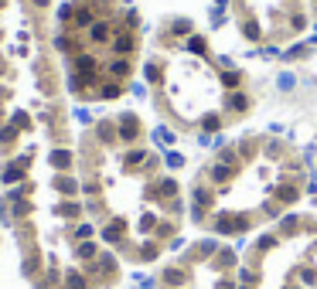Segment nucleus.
<instances>
[{"label":"nucleus","mask_w":317,"mask_h":289,"mask_svg":"<svg viewBox=\"0 0 317 289\" xmlns=\"http://www.w3.org/2000/svg\"><path fill=\"white\" fill-rule=\"evenodd\" d=\"M249 228V218H242V214H228V211H222L215 218V232L218 235H236V232H246Z\"/></svg>","instance_id":"1"},{"label":"nucleus","mask_w":317,"mask_h":289,"mask_svg":"<svg viewBox=\"0 0 317 289\" xmlns=\"http://www.w3.org/2000/svg\"><path fill=\"white\" fill-rule=\"evenodd\" d=\"M109 45H113L116 58H130L136 51V34L130 31V27H120V31L113 34V41H109Z\"/></svg>","instance_id":"2"},{"label":"nucleus","mask_w":317,"mask_h":289,"mask_svg":"<svg viewBox=\"0 0 317 289\" xmlns=\"http://www.w3.org/2000/svg\"><path fill=\"white\" fill-rule=\"evenodd\" d=\"M116 133L123 143H136V136H140V119H136L133 112H123L120 122H116Z\"/></svg>","instance_id":"3"},{"label":"nucleus","mask_w":317,"mask_h":289,"mask_svg":"<svg viewBox=\"0 0 317 289\" xmlns=\"http://www.w3.org/2000/svg\"><path fill=\"white\" fill-rule=\"evenodd\" d=\"M225 106H228V112H236V116H242V112H249L252 99H249V92H246V89H236V92H228Z\"/></svg>","instance_id":"4"},{"label":"nucleus","mask_w":317,"mask_h":289,"mask_svg":"<svg viewBox=\"0 0 317 289\" xmlns=\"http://www.w3.org/2000/svg\"><path fill=\"white\" fill-rule=\"evenodd\" d=\"M89 41L92 45H109V41H113V24L109 21H96L89 27Z\"/></svg>","instance_id":"5"},{"label":"nucleus","mask_w":317,"mask_h":289,"mask_svg":"<svg viewBox=\"0 0 317 289\" xmlns=\"http://www.w3.org/2000/svg\"><path fill=\"white\" fill-rule=\"evenodd\" d=\"M130 72H133L130 58H113V61H109V78H116V82H123Z\"/></svg>","instance_id":"6"},{"label":"nucleus","mask_w":317,"mask_h":289,"mask_svg":"<svg viewBox=\"0 0 317 289\" xmlns=\"http://www.w3.org/2000/svg\"><path fill=\"white\" fill-rule=\"evenodd\" d=\"M72 24L75 27H92V4H82V7H75V14H72Z\"/></svg>","instance_id":"7"},{"label":"nucleus","mask_w":317,"mask_h":289,"mask_svg":"<svg viewBox=\"0 0 317 289\" xmlns=\"http://www.w3.org/2000/svg\"><path fill=\"white\" fill-rule=\"evenodd\" d=\"M218 82H222L228 92H236V89H242V72H236V68H225V72L218 75Z\"/></svg>","instance_id":"8"},{"label":"nucleus","mask_w":317,"mask_h":289,"mask_svg":"<svg viewBox=\"0 0 317 289\" xmlns=\"http://www.w3.org/2000/svg\"><path fill=\"white\" fill-rule=\"evenodd\" d=\"M188 51L198 55V58H208V38H205V34H191V38H188Z\"/></svg>","instance_id":"9"},{"label":"nucleus","mask_w":317,"mask_h":289,"mask_svg":"<svg viewBox=\"0 0 317 289\" xmlns=\"http://www.w3.org/2000/svg\"><path fill=\"white\" fill-rule=\"evenodd\" d=\"M297 198H300L297 184H280V187H276V204H294Z\"/></svg>","instance_id":"10"},{"label":"nucleus","mask_w":317,"mask_h":289,"mask_svg":"<svg viewBox=\"0 0 317 289\" xmlns=\"http://www.w3.org/2000/svg\"><path fill=\"white\" fill-rule=\"evenodd\" d=\"M120 95H123V85L116 78H106L99 85V99H120Z\"/></svg>","instance_id":"11"},{"label":"nucleus","mask_w":317,"mask_h":289,"mask_svg":"<svg viewBox=\"0 0 317 289\" xmlns=\"http://www.w3.org/2000/svg\"><path fill=\"white\" fill-rule=\"evenodd\" d=\"M307 55H310V45H307V41H300V45H290L280 58H283V61H300V58H307Z\"/></svg>","instance_id":"12"},{"label":"nucleus","mask_w":317,"mask_h":289,"mask_svg":"<svg viewBox=\"0 0 317 289\" xmlns=\"http://www.w3.org/2000/svg\"><path fill=\"white\" fill-rule=\"evenodd\" d=\"M242 34H246L249 41H263V24L256 21V17H246V21H242Z\"/></svg>","instance_id":"13"},{"label":"nucleus","mask_w":317,"mask_h":289,"mask_svg":"<svg viewBox=\"0 0 317 289\" xmlns=\"http://www.w3.org/2000/svg\"><path fill=\"white\" fill-rule=\"evenodd\" d=\"M208 177L215 180V184H225V180H232V177H236V167H228V164H215Z\"/></svg>","instance_id":"14"},{"label":"nucleus","mask_w":317,"mask_h":289,"mask_svg":"<svg viewBox=\"0 0 317 289\" xmlns=\"http://www.w3.org/2000/svg\"><path fill=\"white\" fill-rule=\"evenodd\" d=\"M123 232H126V221H123V218H116L113 224H106L102 238H106V242H120V238H123Z\"/></svg>","instance_id":"15"},{"label":"nucleus","mask_w":317,"mask_h":289,"mask_svg":"<svg viewBox=\"0 0 317 289\" xmlns=\"http://www.w3.org/2000/svg\"><path fill=\"white\" fill-rule=\"evenodd\" d=\"M170 34H178V38H191L194 24L188 21V17H178V21H170Z\"/></svg>","instance_id":"16"},{"label":"nucleus","mask_w":317,"mask_h":289,"mask_svg":"<svg viewBox=\"0 0 317 289\" xmlns=\"http://www.w3.org/2000/svg\"><path fill=\"white\" fill-rule=\"evenodd\" d=\"M164 282H167V286H184V282H188V272H184V269H167V272H164Z\"/></svg>","instance_id":"17"},{"label":"nucleus","mask_w":317,"mask_h":289,"mask_svg":"<svg viewBox=\"0 0 317 289\" xmlns=\"http://www.w3.org/2000/svg\"><path fill=\"white\" fill-rule=\"evenodd\" d=\"M51 167L68 170V167H72V153H68V150H55V153H51Z\"/></svg>","instance_id":"18"},{"label":"nucleus","mask_w":317,"mask_h":289,"mask_svg":"<svg viewBox=\"0 0 317 289\" xmlns=\"http://www.w3.org/2000/svg\"><path fill=\"white\" fill-rule=\"evenodd\" d=\"M201 130L205 133H218V130H222V116H218V112H208L201 119Z\"/></svg>","instance_id":"19"},{"label":"nucleus","mask_w":317,"mask_h":289,"mask_svg":"<svg viewBox=\"0 0 317 289\" xmlns=\"http://www.w3.org/2000/svg\"><path fill=\"white\" fill-rule=\"evenodd\" d=\"M286 31H294V34L307 31V17L304 14H290V17H286Z\"/></svg>","instance_id":"20"},{"label":"nucleus","mask_w":317,"mask_h":289,"mask_svg":"<svg viewBox=\"0 0 317 289\" xmlns=\"http://www.w3.org/2000/svg\"><path fill=\"white\" fill-rule=\"evenodd\" d=\"M96 130H99L102 143H113V140H120V133H116V126H113V122H99Z\"/></svg>","instance_id":"21"},{"label":"nucleus","mask_w":317,"mask_h":289,"mask_svg":"<svg viewBox=\"0 0 317 289\" xmlns=\"http://www.w3.org/2000/svg\"><path fill=\"white\" fill-rule=\"evenodd\" d=\"M297 228H300V218H297V214H286L283 221H280V235H297Z\"/></svg>","instance_id":"22"},{"label":"nucleus","mask_w":317,"mask_h":289,"mask_svg":"<svg viewBox=\"0 0 317 289\" xmlns=\"http://www.w3.org/2000/svg\"><path fill=\"white\" fill-rule=\"evenodd\" d=\"M294 85H297V75H294V72H283V75L276 78V89H280V92H294Z\"/></svg>","instance_id":"23"},{"label":"nucleus","mask_w":317,"mask_h":289,"mask_svg":"<svg viewBox=\"0 0 317 289\" xmlns=\"http://www.w3.org/2000/svg\"><path fill=\"white\" fill-rule=\"evenodd\" d=\"M143 75H147V82H154V85H157L160 78H164V72H160V65H157V61H147V68H143Z\"/></svg>","instance_id":"24"},{"label":"nucleus","mask_w":317,"mask_h":289,"mask_svg":"<svg viewBox=\"0 0 317 289\" xmlns=\"http://www.w3.org/2000/svg\"><path fill=\"white\" fill-rule=\"evenodd\" d=\"M157 194H160V198H174V194H178V184H174V180H160Z\"/></svg>","instance_id":"25"},{"label":"nucleus","mask_w":317,"mask_h":289,"mask_svg":"<svg viewBox=\"0 0 317 289\" xmlns=\"http://www.w3.org/2000/svg\"><path fill=\"white\" fill-rule=\"evenodd\" d=\"M55 187L62 190V194H75V190H79V184H75V180H68V177H58Z\"/></svg>","instance_id":"26"},{"label":"nucleus","mask_w":317,"mask_h":289,"mask_svg":"<svg viewBox=\"0 0 317 289\" xmlns=\"http://www.w3.org/2000/svg\"><path fill=\"white\" fill-rule=\"evenodd\" d=\"M239 279H242V282H246V286H256V282H260V276H256V269H239Z\"/></svg>","instance_id":"27"},{"label":"nucleus","mask_w":317,"mask_h":289,"mask_svg":"<svg viewBox=\"0 0 317 289\" xmlns=\"http://www.w3.org/2000/svg\"><path fill=\"white\" fill-rule=\"evenodd\" d=\"M68 289H89V282H85L79 272H72V276H68Z\"/></svg>","instance_id":"28"},{"label":"nucleus","mask_w":317,"mask_h":289,"mask_svg":"<svg viewBox=\"0 0 317 289\" xmlns=\"http://www.w3.org/2000/svg\"><path fill=\"white\" fill-rule=\"evenodd\" d=\"M92 255H96V245H92V242L79 245V259H92Z\"/></svg>","instance_id":"29"},{"label":"nucleus","mask_w":317,"mask_h":289,"mask_svg":"<svg viewBox=\"0 0 317 289\" xmlns=\"http://www.w3.org/2000/svg\"><path fill=\"white\" fill-rule=\"evenodd\" d=\"M58 214H65V218H75V214H79V204H62V208H58Z\"/></svg>","instance_id":"30"},{"label":"nucleus","mask_w":317,"mask_h":289,"mask_svg":"<svg viewBox=\"0 0 317 289\" xmlns=\"http://www.w3.org/2000/svg\"><path fill=\"white\" fill-rule=\"evenodd\" d=\"M167 167H184V156L181 153H167Z\"/></svg>","instance_id":"31"},{"label":"nucleus","mask_w":317,"mask_h":289,"mask_svg":"<svg viewBox=\"0 0 317 289\" xmlns=\"http://www.w3.org/2000/svg\"><path fill=\"white\" fill-rule=\"evenodd\" d=\"M218 65H222V68H232L236 61H232V55H218Z\"/></svg>","instance_id":"32"},{"label":"nucleus","mask_w":317,"mask_h":289,"mask_svg":"<svg viewBox=\"0 0 317 289\" xmlns=\"http://www.w3.org/2000/svg\"><path fill=\"white\" fill-rule=\"evenodd\" d=\"M307 45H310V48H314V45H317V24H314V31L307 34Z\"/></svg>","instance_id":"33"},{"label":"nucleus","mask_w":317,"mask_h":289,"mask_svg":"<svg viewBox=\"0 0 317 289\" xmlns=\"http://www.w3.org/2000/svg\"><path fill=\"white\" fill-rule=\"evenodd\" d=\"M215 4H218V11H222V7H225V4H228V0H215Z\"/></svg>","instance_id":"34"},{"label":"nucleus","mask_w":317,"mask_h":289,"mask_svg":"<svg viewBox=\"0 0 317 289\" xmlns=\"http://www.w3.org/2000/svg\"><path fill=\"white\" fill-rule=\"evenodd\" d=\"M242 289H252V286H242Z\"/></svg>","instance_id":"35"},{"label":"nucleus","mask_w":317,"mask_h":289,"mask_svg":"<svg viewBox=\"0 0 317 289\" xmlns=\"http://www.w3.org/2000/svg\"><path fill=\"white\" fill-rule=\"evenodd\" d=\"M0 7H4V0H0Z\"/></svg>","instance_id":"36"},{"label":"nucleus","mask_w":317,"mask_h":289,"mask_svg":"<svg viewBox=\"0 0 317 289\" xmlns=\"http://www.w3.org/2000/svg\"><path fill=\"white\" fill-rule=\"evenodd\" d=\"M294 289H297V286H294Z\"/></svg>","instance_id":"37"}]
</instances>
